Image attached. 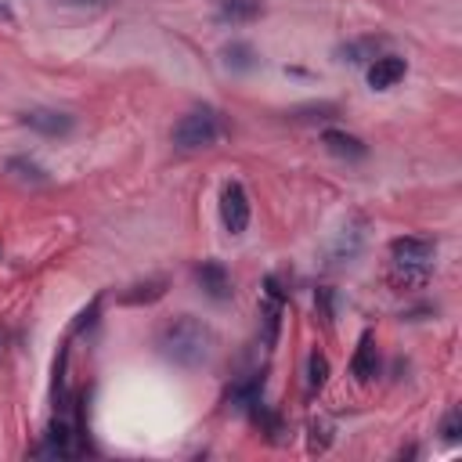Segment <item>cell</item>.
<instances>
[{"label":"cell","mask_w":462,"mask_h":462,"mask_svg":"<svg viewBox=\"0 0 462 462\" xmlns=\"http://www.w3.org/2000/svg\"><path fill=\"white\" fill-rule=\"evenodd\" d=\"M404 72H408V61H404V58L383 54V58H375V61L368 65V83H372L375 90H390V87H397V83L404 79Z\"/></svg>","instance_id":"cell-6"},{"label":"cell","mask_w":462,"mask_h":462,"mask_svg":"<svg viewBox=\"0 0 462 462\" xmlns=\"http://www.w3.org/2000/svg\"><path fill=\"white\" fill-rule=\"evenodd\" d=\"M390 256L393 263H430L437 256V242L422 238V235H404L390 242Z\"/></svg>","instance_id":"cell-4"},{"label":"cell","mask_w":462,"mask_h":462,"mask_svg":"<svg viewBox=\"0 0 462 462\" xmlns=\"http://www.w3.org/2000/svg\"><path fill=\"white\" fill-rule=\"evenodd\" d=\"M7 173H11L18 184H47V173H43L36 162H29V159H11V162H7Z\"/></svg>","instance_id":"cell-12"},{"label":"cell","mask_w":462,"mask_h":462,"mask_svg":"<svg viewBox=\"0 0 462 462\" xmlns=\"http://www.w3.org/2000/svg\"><path fill=\"white\" fill-rule=\"evenodd\" d=\"M141 292H126L123 300L126 303H141V300H155V296H162V282H148V285H137Z\"/></svg>","instance_id":"cell-15"},{"label":"cell","mask_w":462,"mask_h":462,"mask_svg":"<svg viewBox=\"0 0 462 462\" xmlns=\"http://www.w3.org/2000/svg\"><path fill=\"white\" fill-rule=\"evenodd\" d=\"M260 0H224L220 4V22H253V18H260Z\"/></svg>","instance_id":"cell-11"},{"label":"cell","mask_w":462,"mask_h":462,"mask_svg":"<svg viewBox=\"0 0 462 462\" xmlns=\"http://www.w3.org/2000/svg\"><path fill=\"white\" fill-rule=\"evenodd\" d=\"M0 18H11V11H7V4L0 0Z\"/></svg>","instance_id":"cell-18"},{"label":"cell","mask_w":462,"mask_h":462,"mask_svg":"<svg viewBox=\"0 0 462 462\" xmlns=\"http://www.w3.org/2000/svg\"><path fill=\"white\" fill-rule=\"evenodd\" d=\"M224 58L231 69H253V47L249 43H231L224 47Z\"/></svg>","instance_id":"cell-14"},{"label":"cell","mask_w":462,"mask_h":462,"mask_svg":"<svg viewBox=\"0 0 462 462\" xmlns=\"http://www.w3.org/2000/svg\"><path fill=\"white\" fill-rule=\"evenodd\" d=\"M195 282L202 285V292H206L209 300H231V274H227L224 263H217V260L199 263V267H195Z\"/></svg>","instance_id":"cell-5"},{"label":"cell","mask_w":462,"mask_h":462,"mask_svg":"<svg viewBox=\"0 0 462 462\" xmlns=\"http://www.w3.org/2000/svg\"><path fill=\"white\" fill-rule=\"evenodd\" d=\"M325 379H328V361H325V354L314 350V354L307 357V386H310V390H321Z\"/></svg>","instance_id":"cell-13"},{"label":"cell","mask_w":462,"mask_h":462,"mask_svg":"<svg viewBox=\"0 0 462 462\" xmlns=\"http://www.w3.org/2000/svg\"><path fill=\"white\" fill-rule=\"evenodd\" d=\"M97 300H90V307L87 310H79V318H76V325H72V332H79V328H87V325H94V318H97Z\"/></svg>","instance_id":"cell-17"},{"label":"cell","mask_w":462,"mask_h":462,"mask_svg":"<svg viewBox=\"0 0 462 462\" xmlns=\"http://www.w3.org/2000/svg\"><path fill=\"white\" fill-rule=\"evenodd\" d=\"M375 368H379V354H375V339H372V332H365L361 336V343H357V350H354V361H350V372L361 379V383H368L372 375H375Z\"/></svg>","instance_id":"cell-10"},{"label":"cell","mask_w":462,"mask_h":462,"mask_svg":"<svg viewBox=\"0 0 462 462\" xmlns=\"http://www.w3.org/2000/svg\"><path fill=\"white\" fill-rule=\"evenodd\" d=\"M155 346H159V354L166 361H173L180 368H199V365H206L213 357L217 336H213V328L206 321H199L191 314H177L159 328Z\"/></svg>","instance_id":"cell-1"},{"label":"cell","mask_w":462,"mask_h":462,"mask_svg":"<svg viewBox=\"0 0 462 462\" xmlns=\"http://www.w3.org/2000/svg\"><path fill=\"white\" fill-rule=\"evenodd\" d=\"M22 123L32 126L36 134H47V137H61V134L72 130V116H65L58 108H32V112L22 116Z\"/></svg>","instance_id":"cell-7"},{"label":"cell","mask_w":462,"mask_h":462,"mask_svg":"<svg viewBox=\"0 0 462 462\" xmlns=\"http://www.w3.org/2000/svg\"><path fill=\"white\" fill-rule=\"evenodd\" d=\"M458 426H462V415H458V408H451V411L444 415V426H440L444 440H455V437H458Z\"/></svg>","instance_id":"cell-16"},{"label":"cell","mask_w":462,"mask_h":462,"mask_svg":"<svg viewBox=\"0 0 462 462\" xmlns=\"http://www.w3.org/2000/svg\"><path fill=\"white\" fill-rule=\"evenodd\" d=\"M224 134V119L217 108H195L188 116L177 119L173 126V144L184 148V152H195V148H209L217 144Z\"/></svg>","instance_id":"cell-2"},{"label":"cell","mask_w":462,"mask_h":462,"mask_svg":"<svg viewBox=\"0 0 462 462\" xmlns=\"http://www.w3.org/2000/svg\"><path fill=\"white\" fill-rule=\"evenodd\" d=\"M79 451V444H76V433L69 430V422H51V430H47V440L32 451V455H51V458H72Z\"/></svg>","instance_id":"cell-8"},{"label":"cell","mask_w":462,"mask_h":462,"mask_svg":"<svg viewBox=\"0 0 462 462\" xmlns=\"http://www.w3.org/2000/svg\"><path fill=\"white\" fill-rule=\"evenodd\" d=\"M321 144L332 152V155H339V159H365V141L361 137H354V134H346V130H325L321 134Z\"/></svg>","instance_id":"cell-9"},{"label":"cell","mask_w":462,"mask_h":462,"mask_svg":"<svg viewBox=\"0 0 462 462\" xmlns=\"http://www.w3.org/2000/svg\"><path fill=\"white\" fill-rule=\"evenodd\" d=\"M220 220H224L227 235H242L249 224V195L238 180H227L220 191Z\"/></svg>","instance_id":"cell-3"}]
</instances>
